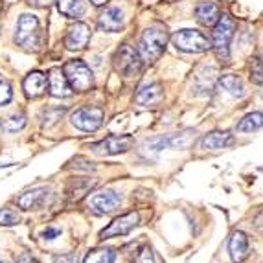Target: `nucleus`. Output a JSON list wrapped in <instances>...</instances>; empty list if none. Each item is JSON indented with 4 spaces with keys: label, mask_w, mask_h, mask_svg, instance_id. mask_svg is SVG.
<instances>
[{
    "label": "nucleus",
    "mask_w": 263,
    "mask_h": 263,
    "mask_svg": "<svg viewBox=\"0 0 263 263\" xmlns=\"http://www.w3.org/2000/svg\"><path fill=\"white\" fill-rule=\"evenodd\" d=\"M170 41L166 26L162 24H151L142 31V37L138 41L136 52L140 55L142 63H155L166 50V44Z\"/></svg>",
    "instance_id": "f257e3e1"
},
{
    "label": "nucleus",
    "mask_w": 263,
    "mask_h": 263,
    "mask_svg": "<svg viewBox=\"0 0 263 263\" xmlns=\"http://www.w3.org/2000/svg\"><path fill=\"white\" fill-rule=\"evenodd\" d=\"M234 31H236V21L228 13H223L219 17V21L215 22L210 41L217 59L223 63L230 61V43H232Z\"/></svg>",
    "instance_id": "f03ea898"
},
{
    "label": "nucleus",
    "mask_w": 263,
    "mask_h": 263,
    "mask_svg": "<svg viewBox=\"0 0 263 263\" xmlns=\"http://www.w3.org/2000/svg\"><path fill=\"white\" fill-rule=\"evenodd\" d=\"M15 43L28 52H37L41 46V24L35 15L22 13L15 26Z\"/></svg>",
    "instance_id": "7ed1b4c3"
},
{
    "label": "nucleus",
    "mask_w": 263,
    "mask_h": 263,
    "mask_svg": "<svg viewBox=\"0 0 263 263\" xmlns=\"http://www.w3.org/2000/svg\"><path fill=\"white\" fill-rule=\"evenodd\" d=\"M63 74H65L70 88L76 92H87L94 85L92 70L81 59H70L63 66Z\"/></svg>",
    "instance_id": "20e7f679"
},
{
    "label": "nucleus",
    "mask_w": 263,
    "mask_h": 263,
    "mask_svg": "<svg viewBox=\"0 0 263 263\" xmlns=\"http://www.w3.org/2000/svg\"><path fill=\"white\" fill-rule=\"evenodd\" d=\"M173 46L180 52L186 53H202L208 52L212 48V43L208 41V37L199 30H179L173 33L171 37Z\"/></svg>",
    "instance_id": "39448f33"
},
{
    "label": "nucleus",
    "mask_w": 263,
    "mask_h": 263,
    "mask_svg": "<svg viewBox=\"0 0 263 263\" xmlns=\"http://www.w3.org/2000/svg\"><path fill=\"white\" fill-rule=\"evenodd\" d=\"M103 109L101 107H94V105H85V107H79L72 112L70 116V122L76 129L79 131H85V133H94L101 127V123H103Z\"/></svg>",
    "instance_id": "423d86ee"
},
{
    "label": "nucleus",
    "mask_w": 263,
    "mask_h": 263,
    "mask_svg": "<svg viewBox=\"0 0 263 263\" xmlns=\"http://www.w3.org/2000/svg\"><path fill=\"white\" fill-rule=\"evenodd\" d=\"M142 68V59L136 52V48H133L131 44L123 43L116 53H114V70L118 74L131 78V76L138 74Z\"/></svg>",
    "instance_id": "0eeeda50"
},
{
    "label": "nucleus",
    "mask_w": 263,
    "mask_h": 263,
    "mask_svg": "<svg viewBox=\"0 0 263 263\" xmlns=\"http://www.w3.org/2000/svg\"><path fill=\"white\" fill-rule=\"evenodd\" d=\"M120 202H122V195L116 190L105 188L88 197V210L96 215H105L116 210L120 206Z\"/></svg>",
    "instance_id": "6e6552de"
},
{
    "label": "nucleus",
    "mask_w": 263,
    "mask_h": 263,
    "mask_svg": "<svg viewBox=\"0 0 263 263\" xmlns=\"http://www.w3.org/2000/svg\"><path fill=\"white\" fill-rule=\"evenodd\" d=\"M133 147V136L129 135H110L103 140L96 142L90 145V149L96 151L100 155H120L125 153Z\"/></svg>",
    "instance_id": "1a4fd4ad"
},
{
    "label": "nucleus",
    "mask_w": 263,
    "mask_h": 263,
    "mask_svg": "<svg viewBox=\"0 0 263 263\" xmlns=\"http://www.w3.org/2000/svg\"><path fill=\"white\" fill-rule=\"evenodd\" d=\"M140 217L136 212H127V214L120 215L112 223L107 224L103 230L100 232V239H110V237H118V236H125L133 230V228L138 224Z\"/></svg>",
    "instance_id": "9d476101"
},
{
    "label": "nucleus",
    "mask_w": 263,
    "mask_h": 263,
    "mask_svg": "<svg viewBox=\"0 0 263 263\" xmlns=\"http://www.w3.org/2000/svg\"><path fill=\"white\" fill-rule=\"evenodd\" d=\"M90 35H92V31L90 28L85 24V22H76L68 28L66 31V37H65V46L72 52L76 50H85L87 48L88 41H90Z\"/></svg>",
    "instance_id": "9b49d317"
},
{
    "label": "nucleus",
    "mask_w": 263,
    "mask_h": 263,
    "mask_svg": "<svg viewBox=\"0 0 263 263\" xmlns=\"http://www.w3.org/2000/svg\"><path fill=\"white\" fill-rule=\"evenodd\" d=\"M123 26H125V15H123V9L116 8V6L105 8L98 17V28L107 33L123 30Z\"/></svg>",
    "instance_id": "f8f14e48"
},
{
    "label": "nucleus",
    "mask_w": 263,
    "mask_h": 263,
    "mask_svg": "<svg viewBox=\"0 0 263 263\" xmlns=\"http://www.w3.org/2000/svg\"><path fill=\"white\" fill-rule=\"evenodd\" d=\"M52 195V190L48 186H39V188H31L24 192L22 195L17 197V204L22 210H37V208L44 206V202L48 201Z\"/></svg>",
    "instance_id": "ddd939ff"
},
{
    "label": "nucleus",
    "mask_w": 263,
    "mask_h": 263,
    "mask_svg": "<svg viewBox=\"0 0 263 263\" xmlns=\"http://www.w3.org/2000/svg\"><path fill=\"white\" fill-rule=\"evenodd\" d=\"M228 252H230V259L234 263H243L249 258V237L245 236V232L241 230L232 232L228 239Z\"/></svg>",
    "instance_id": "4468645a"
},
{
    "label": "nucleus",
    "mask_w": 263,
    "mask_h": 263,
    "mask_svg": "<svg viewBox=\"0 0 263 263\" xmlns=\"http://www.w3.org/2000/svg\"><path fill=\"white\" fill-rule=\"evenodd\" d=\"M46 83H48V78L39 70H33L24 78L22 81V88H24V94L31 100L43 96L44 90H46Z\"/></svg>",
    "instance_id": "2eb2a0df"
},
{
    "label": "nucleus",
    "mask_w": 263,
    "mask_h": 263,
    "mask_svg": "<svg viewBox=\"0 0 263 263\" xmlns=\"http://www.w3.org/2000/svg\"><path fill=\"white\" fill-rule=\"evenodd\" d=\"M48 92L53 98H68L72 94V88L66 81L61 68H52L48 74Z\"/></svg>",
    "instance_id": "dca6fc26"
},
{
    "label": "nucleus",
    "mask_w": 263,
    "mask_h": 263,
    "mask_svg": "<svg viewBox=\"0 0 263 263\" xmlns=\"http://www.w3.org/2000/svg\"><path fill=\"white\" fill-rule=\"evenodd\" d=\"M219 6L212 0H202L195 6V18L201 22L202 26H215V22L219 21Z\"/></svg>",
    "instance_id": "f3484780"
},
{
    "label": "nucleus",
    "mask_w": 263,
    "mask_h": 263,
    "mask_svg": "<svg viewBox=\"0 0 263 263\" xmlns=\"http://www.w3.org/2000/svg\"><path fill=\"white\" fill-rule=\"evenodd\" d=\"M164 98V90L158 83H144L138 92H136L135 100L140 105H158Z\"/></svg>",
    "instance_id": "a211bd4d"
},
{
    "label": "nucleus",
    "mask_w": 263,
    "mask_h": 263,
    "mask_svg": "<svg viewBox=\"0 0 263 263\" xmlns=\"http://www.w3.org/2000/svg\"><path fill=\"white\" fill-rule=\"evenodd\" d=\"M232 144H234V136L230 133H221V131L208 133V135L202 136L201 140L202 149H208V151L224 149V147H228V145Z\"/></svg>",
    "instance_id": "6ab92c4d"
},
{
    "label": "nucleus",
    "mask_w": 263,
    "mask_h": 263,
    "mask_svg": "<svg viewBox=\"0 0 263 263\" xmlns=\"http://www.w3.org/2000/svg\"><path fill=\"white\" fill-rule=\"evenodd\" d=\"M215 76H217V70H215V66H208V65L199 66V68H197V74H195V87H197L199 90H201L199 94L210 92L212 88H214Z\"/></svg>",
    "instance_id": "aec40b11"
},
{
    "label": "nucleus",
    "mask_w": 263,
    "mask_h": 263,
    "mask_svg": "<svg viewBox=\"0 0 263 263\" xmlns=\"http://www.w3.org/2000/svg\"><path fill=\"white\" fill-rule=\"evenodd\" d=\"M59 13L68 18H81L85 15V4L81 0H55Z\"/></svg>",
    "instance_id": "412c9836"
},
{
    "label": "nucleus",
    "mask_w": 263,
    "mask_h": 263,
    "mask_svg": "<svg viewBox=\"0 0 263 263\" xmlns=\"http://www.w3.org/2000/svg\"><path fill=\"white\" fill-rule=\"evenodd\" d=\"M219 85L223 87V90H227L228 94H232L234 98H243L245 96V85L243 79L237 78L234 74H227L219 79Z\"/></svg>",
    "instance_id": "4be33fe9"
},
{
    "label": "nucleus",
    "mask_w": 263,
    "mask_h": 263,
    "mask_svg": "<svg viewBox=\"0 0 263 263\" xmlns=\"http://www.w3.org/2000/svg\"><path fill=\"white\" fill-rule=\"evenodd\" d=\"M263 127V112H249L247 116H243L241 122L237 123V131L239 133H252L258 131V129Z\"/></svg>",
    "instance_id": "5701e85b"
},
{
    "label": "nucleus",
    "mask_w": 263,
    "mask_h": 263,
    "mask_svg": "<svg viewBox=\"0 0 263 263\" xmlns=\"http://www.w3.org/2000/svg\"><path fill=\"white\" fill-rule=\"evenodd\" d=\"M116 259V252L114 249H96V250H90L87 256H85L83 263H114Z\"/></svg>",
    "instance_id": "b1692460"
},
{
    "label": "nucleus",
    "mask_w": 263,
    "mask_h": 263,
    "mask_svg": "<svg viewBox=\"0 0 263 263\" xmlns=\"http://www.w3.org/2000/svg\"><path fill=\"white\" fill-rule=\"evenodd\" d=\"M24 125H26V116L21 112V114H13V116L6 118L4 122L0 123V129L6 133H17V131H21Z\"/></svg>",
    "instance_id": "393cba45"
},
{
    "label": "nucleus",
    "mask_w": 263,
    "mask_h": 263,
    "mask_svg": "<svg viewBox=\"0 0 263 263\" xmlns=\"http://www.w3.org/2000/svg\"><path fill=\"white\" fill-rule=\"evenodd\" d=\"M249 72H250V81H252V83L263 85V53L250 59Z\"/></svg>",
    "instance_id": "a878e982"
},
{
    "label": "nucleus",
    "mask_w": 263,
    "mask_h": 263,
    "mask_svg": "<svg viewBox=\"0 0 263 263\" xmlns=\"http://www.w3.org/2000/svg\"><path fill=\"white\" fill-rule=\"evenodd\" d=\"M21 221L18 214L11 208H0V224H4V227H13Z\"/></svg>",
    "instance_id": "bb28decb"
},
{
    "label": "nucleus",
    "mask_w": 263,
    "mask_h": 263,
    "mask_svg": "<svg viewBox=\"0 0 263 263\" xmlns=\"http://www.w3.org/2000/svg\"><path fill=\"white\" fill-rule=\"evenodd\" d=\"M131 263H155V256L153 250H151L149 245H142L136 252V256L133 258Z\"/></svg>",
    "instance_id": "cd10ccee"
},
{
    "label": "nucleus",
    "mask_w": 263,
    "mask_h": 263,
    "mask_svg": "<svg viewBox=\"0 0 263 263\" xmlns=\"http://www.w3.org/2000/svg\"><path fill=\"white\" fill-rule=\"evenodd\" d=\"M63 110L65 109H46V112L43 114V125L44 127H50V125H53V123L57 122V120L63 116Z\"/></svg>",
    "instance_id": "c85d7f7f"
},
{
    "label": "nucleus",
    "mask_w": 263,
    "mask_h": 263,
    "mask_svg": "<svg viewBox=\"0 0 263 263\" xmlns=\"http://www.w3.org/2000/svg\"><path fill=\"white\" fill-rule=\"evenodd\" d=\"M11 100H13V90H11L9 83L0 79V105H8Z\"/></svg>",
    "instance_id": "c756f323"
},
{
    "label": "nucleus",
    "mask_w": 263,
    "mask_h": 263,
    "mask_svg": "<svg viewBox=\"0 0 263 263\" xmlns=\"http://www.w3.org/2000/svg\"><path fill=\"white\" fill-rule=\"evenodd\" d=\"M53 261L55 263H79V254L78 252H68V254L55 256Z\"/></svg>",
    "instance_id": "7c9ffc66"
},
{
    "label": "nucleus",
    "mask_w": 263,
    "mask_h": 263,
    "mask_svg": "<svg viewBox=\"0 0 263 263\" xmlns=\"http://www.w3.org/2000/svg\"><path fill=\"white\" fill-rule=\"evenodd\" d=\"M59 236H61V230L55 227H46L43 232V237L44 239H48V241H52V239H55V237H59Z\"/></svg>",
    "instance_id": "2f4dec72"
},
{
    "label": "nucleus",
    "mask_w": 263,
    "mask_h": 263,
    "mask_svg": "<svg viewBox=\"0 0 263 263\" xmlns=\"http://www.w3.org/2000/svg\"><path fill=\"white\" fill-rule=\"evenodd\" d=\"M55 0H26V4L33 6V8H48Z\"/></svg>",
    "instance_id": "473e14b6"
},
{
    "label": "nucleus",
    "mask_w": 263,
    "mask_h": 263,
    "mask_svg": "<svg viewBox=\"0 0 263 263\" xmlns=\"http://www.w3.org/2000/svg\"><path fill=\"white\" fill-rule=\"evenodd\" d=\"M17 263H41V261H37L35 258H31L30 254H22L21 258L17 259Z\"/></svg>",
    "instance_id": "72a5a7b5"
},
{
    "label": "nucleus",
    "mask_w": 263,
    "mask_h": 263,
    "mask_svg": "<svg viewBox=\"0 0 263 263\" xmlns=\"http://www.w3.org/2000/svg\"><path fill=\"white\" fill-rule=\"evenodd\" d=\"M254 224H256V228H258L259 232H263V212L254 219Z\"/></svg>",
    "instance_id": "f704fd0d"
},
{
    "label": "nucleus",
    "mask_w": 263,
    "mask_h": 263,
    "mask_svg": "<svg viewBox=\"0 0 263 263\" xmlns=\"http://www.w3.org/2000/svg\"><path fill=\"white\" fill-rule=\"evenodd\" d=\"M90 2H92L94 6H105L109 0H90Z\"/></svg>",
    "instance_id": "c9c22d12"
},
{
    "label": "nucleus",
    "mask_w": 263,
    "mask_h": 263,
    "mask_svg": "<svg viewBox=\"0 0 263 263\" xmlns=\"http://www.w3.org/2000/svg\"><path fill=\"white\" fill-rule=\"evenodd\" d=\"M0 263H9V261H6V259H2V258H0Z\"/></svg>",
    "instance_id": "e433bc0d"
},
{
    "label": "nucleus",
    "mask_w": 263,
    "mask_h": 263,
    "mask_svg": "<svg viewBox=\"0 0 263 263\" xmlns=\"http://www.w3.org/2000/svg\"><path fill=\"white\" fill-rule=\"evenodd\" d=\"M0 9H2V0H0Z\"/></svg>",
    "instance_id": "4c0bfd02"
}]
</instances>
